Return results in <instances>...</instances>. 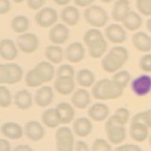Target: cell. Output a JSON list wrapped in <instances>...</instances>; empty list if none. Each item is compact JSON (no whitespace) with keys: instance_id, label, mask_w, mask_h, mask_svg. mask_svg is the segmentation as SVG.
<instances>
[{"instance_id":"1","label":"cell","mask_w":151,"mask_h":151,"mask_svg":"<svg viewBox=\"0 0 151 151\" xmlns=\"http://www.w3.org/2000/svg\"><path fill=\"white\" fill-rule=\"evenodd\" d=\"M123 91L124 88L114 80L104 78L93 85L92 94L98 100H109L120 97L123 94Z\"/></svg>"},{"instance_id":"2","label":"cell","mask_w":151,"mask_h":151,"mask_svg":"<svg viewBox=\"0 0 151 151\" xmlns=\"http://www.w3.org/2000/svg\"><path fill=\"white\" fill-rule=\"evenodd\" d=\"M129 59V52L123 46H114L104 57L101 66L108 73H115L119 71Z\"/></svg>"},{"instance_id":"3","label":"cell","mask_w":151,"mask_h":151,"mask_svg":"<svg viewBox=\"0 0 151 151\" xmlns=\"http://www.w3.org/2000/svg\"><path fill=\"white\" fill-rule=\"evenodd\" d=\"M105 130L108 140L113 145H120L126 139L127 133L125 126H122L113 115L107 120Z\"/></svg>"},{"instance_id":"4","label":"cell","mask_w":151,"mask_h":151,"mask_svg":"<svg viewBox=\"0 0 151 151\" xmlns=\"http://www.w3.org/2000/svg\"><path fill=\"white\" fill-rule=\"evenodd\" d=\"M23 69L16 63H3L0 65V83L15 84L21 81Z\"/></svg>"},{"instance_id":"5","label":"cell","mask_w":151,"mask_h":151,"mask_svg":"<svg viewBox=\"0 0 151 151\" xmlns=\"http://www.w3.org/2000/svg\"><path fill=\"white\" fill-rule=\"evenodd\" d=\"M84 18L89 25L96 27H102L106 26L109 19L105 9L100 6H96V5L90 6L85 9Z\"/></svg>"},{"instance_id":"6","label":"cell","mask_w":151,"mask_h":151,"mask_svg":"<svg viewBox=\"0 0 151 151\" xmlns=\"http://www.w3.org/2000/svg\"><path fill=\"white\" fill-rule=\"evenodd\" d=\"M57 151H73L75 148L74 133L68 127H60L56 132Z\"/></svg>"},{"instance_id":"7","label":"cell","mask_w":151,"mask_h":151,"mask_svg":"<svg viewBox=\"0 0 151 151\" xmlns=\"http://www.w3.org/2000/svg\"><path fill=\"white\" fill-rule=\"evenodd\" d=\"M16 42L20 50L26 54L33 53L39 47V39L34 33H23L17 38Z\"/></svg>"},{"instance_id":"8","label":"cell","mask_w":151,"mask_h":151,"mask_svg":"<svg viewBox=\"0 0 151 151\" xmlns=\"http://www.w3.org/2000/svg\"><path fill=\"white\" fill-rule=\"evenodd\" d=\"M58 20V12L53 8H44L35 14V22L41 27H49Z\"/></svg>"},{"instance_id":"9","label":"cell","mask_w":151,"mask_h":151,"mask_svg":"<svg viewBox=\"0 0 151 151\" xmlns=\"http://www.w3.org/2000/svg\"><path fill=\"white\" fill-rule=\"evenodd\" d=\"M131 89L137 96H145L151 92V77L149 75H141L131 83Z\"/></svg>"},{"instance_id":"10","label":"cell","mask_w":151,"mask_h":151,"mask_svg":"<svg viewBox=\"0 0 151 151\" xmlns=\"http://www.w3.org/2000/svg\"><path fill=\"white\" fill-rule=\"evenodd\" d=\"M69 29L63 24H57L49 31V40L54 45H63L68 40Z\"/></svg>"},{"instance_id":"11","label":"cell","mask_w":151,"mask_h":151,"mask_svg":"<svg viewBox=\"0 0 151 151\" xmlns=\"http://www.w3.org/2000/svg\"><path fill=\"white\" fill-rule=\"evenodd\" d=\"M65 58L72 63H78L85 57V48L80 42H73L66 47L64 52Z\"/></svg>"},{"instance_id":"12","label":"cell","mask_w":151,"mask_h":151,"mask_svg":"<svg viewBox=\"0 0 151 151\" xmlns=\"http://www.w3.org/2000/svg\"><path fill=\"white\" fill-rule=\"evenodd\" d=\"M148 129L149 127L145 123L131 120L129 127V135L131 139L139 143L145 141L148 137Z\"/></svg>"},{"instance_id":"13","label":"cell","mask_w":151,"mask_h":151,"mask_svg":"<svg viewBox=\"0 0 151 151\" xmlns=\"http://www.w3.org/2000/svg\"><path fill=\"white\" fill-rule=\"evenodd\" d=\"M105 34L107 39L113 44H122L126 41L127 38L126 30L118 24H111L108 26L105 30Z\"/></svg>"},{"instance_id":"14","label":"cell","mask_w":151,"mask_h":151,"mask_svg":"<svg viewBox=\"0 0 151 151\" xmlns=\"http://www.w3.org/2000/svg\"><path fill=\"white\" fill-rule=\"evenodd\" d=\"M76 83L74 78L57 77L54 82V88L59 93L63 96H68L75 91Z\"/></svg>"},{"instance_id":"15","label":"cell","mask_w":151,"mask_h":151,"mask_svg":"<svg viewBox=\"0 0 151 151\" xmlns=\"http://www.w3.org/2000/svg\"><path fill=\"white\" fill-rule=\"evenodd\" d=\"M1 133L8 139L18 140L23 137L25 130H23L22 127L14 122H7L1 126Z\"/></svg>"},{"instance_id":"16","label":"cell","mask_w":151,"mask_h":151,"mask_svg":"<svg viewBox=\"0 0 151 151\" xmlns=\"http://www.w3.org/2000/svg\"><path fill=\"white\" fill-rule=\"evenodd\" d=\"M25 133L29 140L38 142L45 137V129L41 123L37 121H29L25 126Z\"/></svg>"},{"instance_id":"17","label":"cell","mask_w":151,"mask_h":151,"mask_svg":"<svg viewBox=\"0 0 151 151\" xmlns=\"http://www.w3.org/2000/svg\"><path fill=\"white\" fill-rule=\"evenodd\" d=\"M130 12V4L129 0H117L114 3L111 16L116 22H124L127 14Z\"/></svg>"},{"instance_id":"18","label":"cell","mask_w":151,"mask_h":151,"mask_svg":"<svg viewBox=\"0 0 151 151\" xmlns=\"http://www.w3.org/2000/svg\"><path fill=\"white\" fill-rule=\"evenodd\" d=\"M73 129L76 135L84 138V137H87L91 134L93 130V124L89 118L79 117L78 119H76V121L74 122Z\"/></svg>"},{"instance_id":"19","label":"cell","mask_w":151,"mask_h":151,"mask_svg":"<svg viewBox=\"0 0 151 151\" xmlns=\"http://www.w3.org/2000/svg\"><path fill=\"white\" fill-rule=\"evenodd\" d=\"M54 92L50 86H42L41 87L35 94V102L39 107L45 108L49 106L53 101Z\"/></svg>"},{"instance_id":"20","label":"cell","mask_w":151,"mask_h":151,"mask_svg":"<svg viewBox=\"0 0 151 151\" xmlns=\"http://www.w3.org/2000/svg\"><path fill=\"white\" fill-rule=\"evenodd\" d=\"M109 107L104 103H96L88 110V115L92 120L96 122H102L109 116Z\"/></svg>"},{"instance_id":"21","label":"cell","mask_w":151,"mask_h":151,"mask_svg":"<svg viewBox=\"0 0 151 151\" xmlns=\"http://www.w3.org/2000/svg\"><path fill=\"white\" fill-rule=\"evenodd\" d=\"M18 55V50L13 41L3 39L0 42V56L3 60H13Z\"/></svg>"},{"instance_id":"22","label":"cell","mask_w":151,"mask_h":151,"mask_svg":"<svg viewBox=\"0 0 151 151\" xmlns=\"http://www.w3.org/2000/svg\"><path fill=\"white\" fill-rule=\"evenodd\" d=\"M71 102L73 106L77 109H86L90 103H91V96L87 90L85 89H78L73 93V96L71 97Z\"/></svg>"},{"instance_id":"23","label":"cell","mask_w":151,"mask_h":151,"mask_svg":"<svg viewBox=\"0 0 151 151\" xmlns=\"http://www.w3.org/2000/svg\"><path fill=\"white\" fill-rule=\"evenodd\" d=\"M57 112L61 124H69L75 118V110L72 105L67 102H60L56 107Z\"/></svg>"},{"instance_id":"24","label":"cell","mask_w":151,"mask_h":151,"mask_svg":"<svg viewBox=\"0 0 151 151\" xmlns=\"http://www.w3.org/2000/svg\"><path fill=\"white\" fill-rule=\"evenodd\" d=\"M132 44L141 52H149L151 50V37L145 32L138 31L132 36Z\"/></svg>"},{"instance_id":"25","label":"cell","mask_w":151,"mask_h":151,"mask_svg":"<svg viewBox=\"0 0 151 151\" xmlns=\"http://www.w3.org/2000/svg\"><path fill=\"white\" fill-rule=\"evenodd\" d=\"M34 68L42 79L44 83L51 81L55 77V68L52 63H49V61H41Z\"/></svg>"},{"instance_id":"26","label":"cell","mask_w":151,"mask_h":151,"mask_svg":"<svg viewBox=\"0 0 151 151\" xmlns=\"http://www.w3.org/2000/svg\"><path fill=\"white\" fill-rule=\"evenodd\" d=\"M60 18L63 23L66 25L74 27L79 21L80 14L78 9L74 6H67L65 7L60 13Z\"/></svg>"},{"instance_id":"27","label":"cell","mask_w":151,"mask_h":151,"mask_svg":"<svg viewBox=\"0 0 151 151\" xmlns=\"http://www.w3.org/2000/svg\"><path fill=\"white\" fill-rule=\"evenodd\" d=\"M14 104L20 110H27L32 106V96L30 93L27 90H21L15 93Z\"/></svg>"},{"instance_id":"28","label":"cell","mask_w":151,"mask_h":151,"mask_svg":"<svg viewBox=\"0 0 151 151\" xmlns=\"http://www.w3.org/2000/svg\"><path fill=\"white\" fill-rule=\"evenodd\" d=\"M42 124L45 125V127L49 129H55L59 127L61 123L60 120V117L58 115L56 108L55 109H48L45 111L42 114Z\"/></svg>"},{"instance_id":"29","label":"cell","mask_w":151,"mask_h":151,"mask_svg":"<svg viewBox=\"0 0 151 151\" xmlns=\"http://www.w3.org/2000/svg\"><path fill=\"white\" fill-rule=\"evenodd\" d=\"M63 50L58 45H49L45 50V56L50 63L59 64L63 60Z\"/></svg>"},{"instance_id":"30","label":"cell","mask_w":151,"mask_h":151,"mask_svg":"<svg viewBox=\"0 0 151 151\" xmlns=\"http://www.w3.org/2000/svg\"><path fill=\"white\" fill-rule=\"evenodd\" d=\"M76 80L81 87L88 88L93 86L94 83V75L91 70L81 69L76 76Z\"/></svg>"},{"instance_id":"31","label":"cell","mask_w":151,"mask_h":151,"mask_svg":"<svg viewBox=\"0 0 151 151\" xmlns=\"http://www.w3.org/2000/svg\"><path fill=\"white\" fill-rule=\"evenodd\" d=\"M108 44L105 39H101L88 46L89 55L93 59H99L106 53Z\"/></svg>"},{"instance_id":"32","label":"cell","mask_w":151,"mask_h":151,"mask_svg":"<svg viewBox=\"0 0 151 151\" xmlns=\"http://www.w3.org/2000/svg\"><path fill=\"white\" fill-rule=\"evenodd\" d=\"M123 23H124V26L127 30L136 31L141 27L143 20H142V17L137 12H130L127 14V16Z\"/></svg>"},{"instance_id":"33","label":"cell","mask_w":151,"mask_h":151,"mask_svg":"<svg viewBox=\"0 0 151 151\" xmlns=\"http://www.w3.org/2000/svg\"><path fill=\"white\" fill-rule=\"evenodd\" d=\"M11 27L14 32L23 34L29 27V20L24 15H17L12 20Z\"/></svg>"},{"instance_id":"34","label":"cell","mask_w":151,"mask_h":151,"mask_svg":"<svg viewBox=\"0 0 151 151\" xmlns=\"http://www.w3.org/2000/svg\"><path fill=\"white\" fill-rule=\"evenodd\" d=\"M25 82L27 86L30 88H36L44 84V81H42V79L41 78L35 68L29 70L27 73L25 77Z\"/></svg>"},{"instance_id":"35","label":"cell","mask_w":151,"mask_h":151,"mask_svg":"<svg viewBox=\"0 0 151 151\" xmlns=\"http://www.w3.org/2000/svg\"><path fill=\"white\" fill-rule=\"evenodd\" d=\"M101 39H104V36L101 33V31L96 29V28L89 29L86 33H85L84 37H83L84 42L87 46L91 45L92 44H93V42H96Z\"/></svg>"},{"instance_id":"36","label":"cell","mask_w":151,"mask_h":151,"mask_svg":"<svg viewBox=\"0 0 151 151\" xmlns=\"http://www.w3.org/2000/svg\"><path fill=\"white\" fill-rule=\"evenodd\" d=\"M112 80H114L115 82L118 84H120L123 88H126L129 84V80H130V74L127 72V71H118L117 73H115L112 76Z\"/></svg>"},{"instance_id":"37","label":"cell","mask_w":151,"mask_h":151,"mask_svg":"<svg viewBox=\"0 0 151 151\" xmlns=\"http://www.w3.org/2000/svg\"><path fill=\"white\" fill-rule=\"evenodd\" d=\"M12 104V93L11 91L2 85L0 87V106L1 108H8Z\"/></svg>"},{"instance_id":"38","label":"cell","mask_w":151,"mask_h":151,"mask_svg":"<svg viewBox=\"0 0 151 151\" xmlns=\"http://www.w3.org/2000/svg\"><path fill=\"white\" fill-rule=\"evenodd\" d=\"M136 6L141 14L151 16V0H137Z\"/></svg>"},{"instance_id":"39","label":"cell","mask_w":151,"mask_h":151,"mask_svg":"<svg viewBox=\"0 0 151 151\" xmlns=\"http://www.w3.org/2000/svg\"><path fill=\"white\" fill-rule=\"evenodd\" d=\"M129 115H130L129 111L126 108L117 109L116 111L114 112V114H113V116L116 118V119L118 120V122H119L122 126L127 125V123L129 120Z\"/></svg>"},{"instance_id":"40","label":"cell","mask_w":151,"mask_h":151,"mask_svg":"<svg viewBox=\"0 0 151 151\" xmlns=\"http://www.w3.org/2000/svg\"><path fill=\"white\" fill-rule=\"evenodd\" d=\"M91 151H112L111 145L104 139H96L93 143Z\"/></svg>"},{"instance_id":"41","label":"cell","mask_w":151,"mask_h":151,"mask_svg":"<svg viewBox=\"0 0 151 151\" xmlns=\"http://www.w3.org/2000/svg\"><path fill=\"white\" fill-rule=\"evenodd\" d=\"M57 77H67V78H75V70L73 66L69 64H63L60 66L57 70Z\"/></svg>"},{"instance_id":"42","label":"cell","mask_w":151,"mask_h":151,"mask_svg":"<svg viewBox=\"0 0 151 151\" xmlns=\"http://www.w3.org/2000/svg\"><path fill=\"white\" fill-rule=\"evenodd\" d=\"M132 120L143 122L149 127V129H151V109H149V110L137 113V114L132 118Z\"/></svg>"},{"instance_id":"43","label":"cell","mask_w":151,"mask_h":151,"mask_svg":"<svg viewBox=\"0 0 151 151\" xmlns=\"http://www.w3.org/2000/svg\"><path fill=\"white\" fill-rule=\"evenodd\" d=\"M139 66L142 71L145 73L151 72V54H145L140 59Z\"/></svg>"},{"instance_id":"44","label":"cell","mask_w":151,"mask_h":151,"mask_svg":"<svg viewBox=\"0 0 151 151\" xmlns=\"http://www.w3.org/2000/svg\"><path fill=\"white\" fill-rule=\"evenodd\" d=\"M114 151H142L141 147L136 145H132V144H127V145H123L116 147Z\"/></svg>"},{"instance_id":"45","label":"cell","mask_w":151,"mask_h":151,"mask_svg":"<svg viewBox=\"0 0 151 151\" xmlns=\"http://www.w3.org/2000/svg\"><path fill=\"white\" fill-rule=\"evenodd\" d=\"M27 6L31 9H41V8L44 6L45 3V0H27Z\"/></svg>"},{"instance_id":"46","label":"cell","mask_w":151,"mask_h":151,"mask_svg":"<svg viewBox=\"0 0 151 151\" xmlns=\"http://www.w3.org/2000/svg\"><path fill=\"white\" fill-rule=\"evenodd\" d=\"M11 11V3L9 0H0V14H5Z\"/></svg>"},{"instance_id":"47","label":"cell","mask_w":151,"mask_h":151,"mask_svg":"<svg viewBox=\"0 0 151 151\" xmlns=\"http://www.w3.org/2000/svg\"><path fill=\"white\" fill-rule=\"evenodd\" d=\"M76 151H90L88 145L83 141H77L75 144Z\"/></svg>"},{"instance_id":"48","label":"cell","mask_w":151,"mask_h":151,"mask_svg":"<svg viewBox=\"0 0 151 151\" xmlns=\"http://www.w3.org/2000/svg\"><path fill=\"white\" fill-rule=\"evenodd\" d=\"M94 0H74V3L78 7L81 8H88L90 6H92V4L93 3Z\"/></svg>"},{"instance_id":"49","label":"cell","mask_w":151,"mask_h":151,"mask_svg":"<svg viewBox=\"0 0 151 151\" xmlns=\"http://www.w3.org/2000/svg\"><path fill=\"white\" fill-rule=\"evenodd\" d=\"M11 144L6 139L0 140V151H11Z\"/></svg>"},{"instance_id":"50","label":"cell","mask_w":151,"mask_h":151,"mask_svg":"<svg viewBox=\"0 0 151 151\" xmlns=\"http://www.w3.org/2000/svg\"><path fill=\"white\" fill-rule=\"evenodd\" d=\"M13 151H33V149L27 145H19L13 149Z\"/></svg>"},{"instance_id":"51","label":"cell","mask_w":151,"mask_h":151,"mask_svg":"<svg viewBox=\"0 0 151 151\" xmlns=\"http://www.w3.org/2000/svg\"><path fill=\"white\" fill-rule=\"evenodd\" d=\"M53 1L56 4L60 5V6H65V5H67L71 0H53Z\"/></svg>"},{"instance_id":"52","label":"cell","mask_w":151,"mask_h":151,"mask_svg":"<svg viewBox=\"0 0 151 151\" xmlns=\"http://www.w3.org/2000/svg\"><path fill=\"white\" fill-rule=\"evenodd\" d=\"M146 28H147V30L151 33V18L148 19L147 22H146Z\"/></svg>"},{"instance_id":"53","label":"cell","mask_w":151,"mask_h":151,"mask_svg":"<svg viewBox=\"0 0 151 151\" xmlns=\"http://www.w3.org/2000/svg\"><path fill=\"white\" fill-rule=\"evenodd\" d=\"M101 2H103V3H111L112 0H100Z\"/></svg>"},{"instance_id":"54","label":"cell","mask_w":151,"mask_h":151,"mask_svg":"<svg viewBox=\"0 0 151 151\" xmlns=\"http://www.w3.org/2000/svg\"><path fill=\"white\" fill-rule=\"evenodd\" d=\"M13 1L15 2V3H18L19 4V3H22L23 1H25V0H13Z\"/></svg>"},{"instance_id":"55","label":"cell","mask_w":151,"mask_h":151,"mask_svg":"<svg viewBox=\"0 0 151 151\" xmlns=\"http://www.w3.org/2000/svg\"><path fill=\"white\" fill-rule=\"evenodd\" d=\"M149 145H150V146H151V136L149 137Z\"/></svg>"}]
</instances>
